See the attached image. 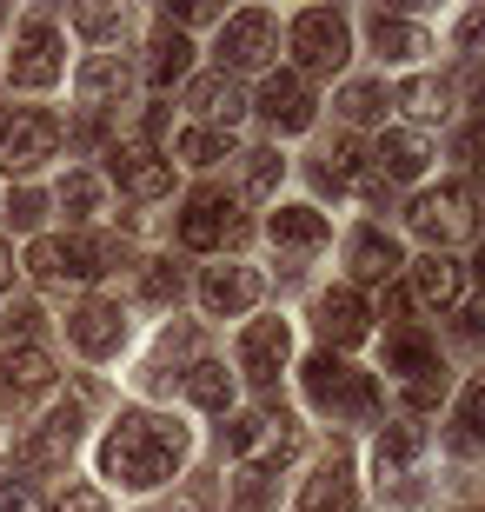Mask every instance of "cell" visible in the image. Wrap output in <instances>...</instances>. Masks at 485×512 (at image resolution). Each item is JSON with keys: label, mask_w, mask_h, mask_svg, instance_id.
Masks as SVG:
<instances>
[{"label": "cell", "mask_w": 485, "mask_h": 512, "mask_svg": "<svg viewBox=\"0 0 485 512\" xmlns=\"http://www.w3.org/2000/svg\"><path fill=\"white\" fill-rule=\"evenodd\" d=\"M180 459H187V426L160 413H120V426L100 439V479L127 486V493H147V486L173 479Z\"/></svg>", "instance_id": "cell-1"}, {"label": "cell", "mask_w": 485, "mask_h": 512, "mask_svg": "<svg viewBox=\"0 0 485 512\" xmlns=\"http://www.w3.org/2000/svg\"><path fill=\"white\" fill-rule=\"evenodd\" d=\"M306 399H313L319 413H333V419H373V406H379L373 380L353 373L346 360H333V353L306 360Z\"/></svg>", "instance_id": "cell-2"}, {"label": "cell", "mask_w": 485, "mask_h": 512, "mask_svg": "<svg viewBox=\"0 0 485 512\" xmlns=\"http://www.w3.org/2000/svg\"><path fill=\"white\" fill-rule=\"evenodd\" d=\"M286 40H293V54H299L306 74H333V67H346V54H353V27H346V14H333V7H306Z\"/></svg>", "instance_id": "cell-3"}, {"label": "cell", "mask_w": 485, "mask_h": 512, "mask_svg": "<svg viewBox=\"0 0 485 512\" xmlns=\"http://www.w3.org/2000/svg\"><path fill=\"white\" fill-rule=\"evenodd\" d=\"M406 220H412V233H419V240H432V253H446L452 240H466L472 220H479V213H472V187H459V180H452V187L419 193Z\"/></svg>", "instance_id": "cell-4"}, {"label": "cell", "mask_w": 485, "mask_h": 512, "mask_svg": "<svg viewBox=\"0 0 485 512\" xmlns=\"http://www.w3.org/2000/svg\"><path fill=\"white\" fill-rule=\"evenodd\" d=\"M60 74H67V60H60V34H54V20L34 14L27 27H20V40H14L7 80H14V87H54Z\"/></svg>", "instance_id": "cell-5"}, {"label": "cell", "mask_w": 485, "mask_h": 512, "mask_svg": "<svg viewBox=\"0 0 485 512\" xmlns=\"http://www.w3.org/2000/svg\"><path fill=\"white\" fill-rule=\"evenodd\" d=\"M60 153V120L54 114H14L0 127V167L7 173H40Z\"/></svg>", "instance_id": "cell-6"}, {"label": "cell", "mask_w": 485, "mask_h": 512, "mask_svg": "<svg viewBox=\"0 0 485 512\" xmlns=\"http://www.w3.org/2000/svg\"><path fill=\"white\" fill-rule=\"evenodd\" d=\"M273 54H280V20L266 7H246L220 27V74L226 67H266Z\"/></svg>", "instance_id": "cell-7"}, {"label": "cell", "mask_w": 485, "mask_h": 512, "mask_svg": "<svg viewBox=\"0 0 485 512\" xmlns=\"http://www.w3.org/2000/svg\"><path fill=\"white\" fill-rule=\"evenodd\" d=\"M260 114L273 120L280 133H306V127H313V87H306V74H266Z\"/></svg>", "instance_id": "cell-8"}, {"label": "cell", "mask_w": 485, "mask_h": 512, "mask_svg": "<svg viewBox=\"0 0 485 512\" xmlns=\"http://www.w3.org/2000/svg\"><path fill=\"white\" fill-rule=\"evenodd\" d=\"M47 386H54V360L40 346H7L0 353V413L20 406L27 393H47Z\"/></svg>", "instance_id": "cell-9"}, {"label": "cell", "mask_w": 485, "mask_h": 512, "mask_svg": "<svg viewBox=\"0 0 485 512\" xmlns=\"http://www.w3.org/2000/svg\"><path fill=\"white\" fill-rule=\"evenodd\" d=\"M459 293H466V273H459L452 253H426V260H412V306L446 313V306H459Z\"/></svg>", "instance_id": "cell-10"}, {"label": "cell", "mask_w": 485, "mask_h": 512, "mask_svg": "<svg viewBox=\"0 0 485 512\" xmlns=\"http://www.w3.org/2000/svg\"><path fill=\"white\" fill-rule=\"evenodd\" d=\"M313 320H319V333H326V346H359L366 326H373V313H366V300H359L353 286H333V293H319Z\"/></svg>", "instance_id": "cell-11"}, {"label": "cell", "mask_w": 485, "mask_h": 512, "mask_svg": "<svg viewBox=\"0 0 485 512\" xmlns=\"http://www.w3.org/2000/svg\"><path fill=\"white\" fill-rule=\"evenodd\" d=\"M67 340L87 353V360H107L113 346L127 340V320H120V306H107V300H87L80 313H67Z\"/></svg>", "instance_id": "cell-12"}, {"label": "cell", "mask_w": 485, "mask_h": 512, "mask_svg": "<svg viewBox=\"0 0 485 512\" xmlns=\"http://www.w3.org/2000/svg\"><path fill=\"white\" fill-rule=\"evenodd\" d=\"M80 426H87V413H80V399H67V406H54L47 413V426H40L27 446H20V459L27 466H60V459L80 446Z\"/></svg>", "instance_id": "cell-13"}, {"label": "cell", "mask_w": 485, "mask_h": 512, "mask_svg": "<svg viewBox=\"0 0 485 512\" xmlns=\"http://www.w3.org/2000/svg\"><path fill=\"white\" fill-rule=\"evenodd\" d=\"M286 353H293L286 320H253L240 333V373H246V380H273V373L286 366Z\"/></svg>", "instance_id": "cell-14"}, {"label": "cell", "mask_w": 485, "mask_h": 512, "mask_svg": "<svg viewBox=\"0 0 485 512\" xmlns=\"http://www.w3.org/2000/svg\"><path fill=\"white\" fill-rule=\"evenodd\" d=\"M253 300H260V273H253V266H213L200 280V306L213 320H233V313H246Z\"/></svg>", "instance_id": "cell-15"}, {"label": "cell", "mask_w": 485, "mask_h": 512, "mask_svg": "<svg viewBox=\"0 0 485 512\" xmlns=\"http://www.w3.org/2000/svg\"><path fill=\"white\" fill-rule=\"evenodd\" d=\"M226 233H233V200H220V193H193L187 213H180V247L213 253Z\"/></svg>", "instance_id": "cell-16"}, {"label": "cell", "mask_w": 485, "mask_h": 512, "mask_svg": "<svg viewBox=\"0 0 485 512\" xmlns=\"http://www.w3.org/2000/svg\"><path fill=\"white\" fill-rule=\"evenodd\" d=\"M113 173H120V187H127L133 200H160V193H173V160H160L153 147H120L113 153Z\"/></svg>", "instance_id": "cell-17"}, {"label": "cell", "mask_w": 485, "mask_h": 512, "mask_svg": "<svg viewBox=\"0 0 485 512\" xmlns=\"http://www.w3.org/2000/svg\"><path fill=\"white\" fill-rule=\"evenodd\" d=\"M293 512H359V486H353V466L346 459H326L313 479H306V493H299Z\"/></svg>", "instance_id": "cell-18"}, {"label": "cell", "mask_w": 485, "mask_h": 512, "mask_svg": "<svg viewBox=\"0 0 485 512\" xmlns=\"http://www.w3.org/2000/svg\"><path fill=\"white\" fill-rule=\"evenodd\" d=\"M346 266H353V280H366V286H386L392 273H399V247H392V233H379V227H359L353 240H346Z\"/></svg>", "instance_id": "cell-19"}, {"label": "cell", "mask_w": 485, "mask_h": 512, "mask_svg": "<svg viewBox=\"0 0 485 512\" xmlns=\"http://www.w3.org/2000/svg\"><path fill=\"white\" fill-rule=\"evenodd\" d=\"M419 453H426V433L399 419V426H386V433L373 439V473H379V479H412Z\"/></svg>", "instance_id": "cell-20"}, {"label": "cell", "mask_w": 485, "mask_h": 512, "mask_svg": "<svg viewBox=\"0 0 485 512\" xmlns=\"http://www.w3.org/2000/svg\"><path fill=\"white\" fill-rule=\"evenodd\" d=\"M446 446L452 453H485V373H472L466 393H459V406H452Z\"/></svg>", "instance_id": "cell-21"}, {"label": "cell", "mask_w": 485, "mask_h": 512, "mask_svg": "<svg viewBox=\"0 0 485 512\" xmlns=\"http://www.w3.org/2000/svg\"><path fill=\"white\" fill-rule=\"evenodd\" d=\"M266 233H273V247H280V253H313V247H326V213L280 207L273 220H266Z\"/></svg>", "instance_id": "cell-22"}, {"label": "cell", "mask_w": 485, "mask_h": 512, "mask_svg": "<svg viewBox=\"0 0 485 512\" xmlns=\"http://www.w3.org/2000/svg\"><path fill=\"white\" fill-rule=\"evenodd\" d=\"M373 160H379V180L392 187V180H419V173H426V160H432V147L419 140V133H399V127H392L386 140H379Z\"/></svg>", "instance_id": "cell-23"}, {"label": "cell", "mask_w": 485, "mask_h": 512, "mask_svg": "<svg viewBox=\"0 0 485 512\" xmlns=\"http://www.w3.org/2000/svg\"><path fill=\"white\" fill-rule=\"evenodd\" d=\"M113 266H127V247H120L113 233H80V240H67V273H74V280H100Z\"/></svg>", "instance_id": "cell-24"}, {"label": "cell", "mask_w": 485, "mask_h": 512, "mask_svg": "<svg viewBox=\"0 0 485 512\" xmlns=\"http://www.w3.org/2000/svg\"><path fill=\"white\" fill-rule=\"evenodd\" d=\"M127 87H133V67L120 54H94L80 67V100H87V107H107V100H120Z\"/></svg>", "instance_id": "cell-25"}, {"label": "cell", "mask_w": 485, "mask_h": 512, "mask_svg": "<svg viewBox=\"0 0 485 512\" xmlns=\"http://www.w3.org/2000/svg\"><path fill=\"white\" fill-rule=\"evenodd\" d=\"M187 107H200V114H213L226 133H233V120L246 114V100H240V87L226 74H200V80H187Z\"/></svg>", "instance_id": "cell-26"}, {"label": "cell", "mask_w": 485, "mask_h": 512, "mask_svg": "<svg viewBox=\"0 0 485 512\" xmlns=\"http://www.w3.org/2000/svg\"><path fill=\"white\" fill-rule=\"evenodd\" d=\"M319 187H333V193H346V187H366L373 180V167H366V153H359V140H333V147L319 153Z\"/></svg>", "instance_id": "cell-27"}, {"label": "cell", "mask_w": 485, "mask_h": 512, "mask_svg": "<svg viewBox=\"0 0 485 512\" xmlns=\"http://www.w3.org/2000/svg\"><path fill=\"white\" fill-rule=\"evenodd\" d=\"M187 67H193V40L180 34V27H160V34H153V60H147V74L160 80V87H173V80H187Z\"/></svg>", "instance_id": "cell-28"}, {"label": "cell", "mask_w": 485, "mask_h": 512, "mask_svg": "<svg viewBox=\"0 0 485 512\" xmlns=\"http://www.w3.org/2000/svg\"><path fill=\"white\" fill-rule=\"evenodd\" d=\"M392 100H399L412 120H439L452 107V87H446V80H432V74H412V80H399V94H392Z\"/></svg>", "instance_id": "cell-29"}, {"label": "cell", "mask_w": 485, "mask_h": 512, "mask_svg": "<svg viewBox=\"0 0 485 512\" xmlns=\"http://www.w3.org/2000/svg\"><path fill=\"white\" fill-rule=\"evenodd\" d=\"M366 34H373V47L386 60H406V54H426V34L412 27V20H399V14H373L366 20Z\"/></svg>", "instance_id": "cell-30"}, {"label": "cell", "mask_w": 485, "mask_h": 512, "mask_svg": "<svg viewBox=\"0 0 485 512\" xmlns=\"http://www.w3.org/2000/svg\"><path fill=\"white\" fill-rule=\"evenodd\" d=\"M386 366L406 373V380H426V373H439V353H432V340H419V333H392L386 340Z\"/></svg>", "instance_id": "cell-31"}, {"label": "cell", "mask_w": 485, "mask_h": 512, "mask_svg": "<svg viewBox=\"0 0 485 512\" xmlns=\"http://www.w3.org/2000/svg\"><path fill=\"white\" fill-rule=\"evenodd\" d=\"M187 399H193V406H206V413H226V399H233V373L213 366V360L187 366Z\"/></svg>", "instance_id": "cell-32"}, {"label": "cell", "mask_w": 485, "mask_h": 512, "mask_svg": "<svg viewBox=\"0 0 485 512\" xmlns=\"http://www.w3.org/2000/svg\"><path fill=\"white\" fill-rule=\"evenodd\" d=\"M60 207L74 213V220H100V207H107V187H100V173H67V187H60Z\"/></svg>", "instance_id": "cell-33"}, {"label": "cell", "mask_w": 485, "mask_h": 512, "mask_svg": "<svg viewBox=\"0 0 485 512\" xmlns=\"http://www.w3.org/2000/svg\"><path fill=\"white\" fill-rule=\"evenodd\" d=\"M226 153H233V133H226V127L180 133V160H193V167H213V160H226Z\"/></svg>", "instance_id": "cell-34"}, {"label": "cell", "mask_w": 485, "mask_h": 512, "mask_svg": "<svg viewBox=\"0 0 485 512\" xmlns=\"http://www.w3.org/2000/svg\"><path fill=\"white\" fill-rule=\"evenodd\" d=\"M339 114L346 120H386V87H379V80H353V87L339 94Z\"/></svg>", "instance_id": "cell-35"}, {"label": "cell", "mask_w": 485, "mask_h": 512, "mask_svg": "<svg viewBox=\"0 0 485 512\" xmlns=\"http://www.w3.org/2000/svg\"><path fill=\"white\" fill-rule=\"evenodd\" d=\"M260 433H266V419H260V413H240V419H226V426H220V439H226V453H233V459H253Z\"/></svg>", "instance_id": "cell-36"}, {"label": "cell", "mask_w": 485, "mask_h": 512, "mask_svg": "<svg viewBox=\"0 0 485 512\" xmlns=\"http://www.w3.org/2000/svg\"><path fill=\"white\" fill-rule=\"evenodd\" d=\"M27 273L34 280H67V240H34L27 247Z\"/></svg>", "instance_id": "cell-37"}, {"label": "cell", "mask_w": 485, "mask_h": 512, "mask_svg": "<svg viewBox=\"0 0 485 512\" xmlns=\"http://www.w3.org/2000/svg\"><path fill=\"white\" fill-rule=\"evenodd\" d=\"M140 293H147V300H180V266H173V260H147Z\"/></svg>", "instance_id": "cell-38"}, {"label": "cell", "mask_w": 485, "mask_h": 512, "mask_svg": "<svg viewBox=\"0 0 485 512\" xmlns=\"http://www.w3.org/2000/svg\"><path fill=\"white\" fill-rule=\"evenodd\" d=\"M74 27H80L87 40H113L120 27H127V14H120V7H80V14H74Z\"/></svg>", "instance_id": "cell-39"}, {"label": "cell", "mask_w": 485, "mask_h": 512, "mask_svg": "<svg viewBox=\"0 0 485 512\" xmlns=\"http://www.w3.org/2000/svg\"><path fill=\"white\" fill-rule=\"evenodd\" d=\"M40 213H47V193H34V187H20L14 200H7V220H14L20 233H34V227H40Z\"/></svg>", "instance_id": "cell-40"}, {"label": "cell", "mask_w": 485, "mask_h": 512, "mask_svg": "<svg viewBox=\"0 0 485 512\" xmlns=\"http://www.w3.org/2000/svg\"><path fill=\"white\" fill-rule=\"evenodd\" d=\"M233 512H266V473L246 466V473L233 479Z\"/></svg>", "instance_id": "cell-41"}, {"label": "cell", "mask_w": 485, "mask_h": 512, "mask_svg": "<svg viewBox=\"0 0 485 512\" xmlns=\"http://www.w3.org/2000/svg\"><path fill=\"white\" fill-rule=\"evenodd\" d=\"M459 54H466L472 67H485V7H472V14L459 20Z\"/></svg>", "instance_id": "cell-42"}, {"label": "cell", "mask_w": 485, "mask_h": 512, "mask_svg": "<svg viewBox=\"0 0 485 512\" xmlns=\"http://www.w3.org/2000/svg\"><path fill=\"white\" fill-rule=\"evenodd\" d=\"M40 326H47V313H40L34 300H20L14 313H7V346H14V340L27 346V340H34V333H40Z\"/></svg>", "instance_id": "cell-43"}, {"label": "cell", "mask_w": 485, "mask_h": 512, "mask_svg": "<svg viewBox=\"0 0 485 512\" xmlns=\"http://www.w3.org/2000/svg\"><path fill=\"white\" fill-rule=\"evenodd\" d=\"M280 180V153H246V193H273Z\"/></svg>", "instance_id": "cell-44"}, {"label": "cell", "mask_w": 485, "mask_h": 512, "mask_svg": "<svg viewBox=\"0 0 485 512\" xmlns=\"http://www.w3.org/2000/svg\"><path fill=\"white\" fill-rule=\"evenodd\" d=\"M54 512H107V499H100L94 486H67V493L54 499Z\"/></svg>", "instance_id": "cell-45"}, {"label": "cell", "mask_w": 485, "mask_h": 512, "mask_svg": "<svg viewBox=\"0 0 485 512\" xmlns=\"http://www.w3.org/2000/svg\"><path fill=\"white\" fill-rule=\"evenodd\" d=\"M439 393H446V380H439V373H426V380H412V406H432Z\"/></svg>", "instance_id": "cell-46"}, {"label": "cell", "mask_w": 485, "mask_h": 512, "mask_svg": "<svg viewBox=\"0 0 485 512\" xmlns=\"http://www.w3.org/2000/svg\"><path fill=\"white\" fill-rule=\"evenodd\" d=\"M167 20H187L193 27V20H213V7L206 0H180V7H167Z\"/></svg>", "instance_id": "cell-47"}, {"label": "cell", "mask_w": 485, "mask_h": 512, "mask_svg": "<svg viewBox=\"0 0 485 512\" xmlns=\"http://www.w3.org/2000/svg\"><path fill=\"white\" fill-rule=\"evenodd\" d=\"M466 153H472V160H479V167H485V120H479V127L466 133Z\"/></svg>", "instance_id": "cell-48"}, {"label": "cell", "mask_w": 485, "mask_h": 512, "mask_svg": "<svg viewBox=\"0 0 485 512\" xmlns=\"http://www.w3.org/2000/svg\"><path fill=\"white\" fill-rule=\"evenodd\" d=\"M0 286H14V253L0 247Z\"/></svg>", "instance_id": "cell-49"}, {"label": "cell", "mask_w": 485, "mask_h": 512, "mask_svg": "<svg viewBox=\"0 0 485 512\" xmlns=\"http://www.w3.org/2000/svg\"><path fill=\"white\" fill-rule=\"evenodd\" d=\"M479 286H485V253H479Z\"/></svg>", "instance_id": "cell-50"}, {"label": "cell", "mask_w": 485, "mask_h": 512, "mask_svg": "<svg viewBox=\"0 0 485 512\" xmlns=\"http://www.w3.org/2000/svg\"><path fill=\"white\" fill-rule=\"evenodd\" d=\"M160 512H187V506H160Z\"/></svg>", "instance_id": "cell-51"}, {"label": "cell", "mask_w": 485, "mask_h": 512, "mask_svg": "<svg viewBox=\"0 0 485 512\" xmlns=\"http://www.w3.org/2000/svg\"><path fill=\"white\" fill-rule=\"evenodd\" d=\"M479 100H485V94H479Z\"/></svg>", "instance_id": "cell-52"}]
</instances>
